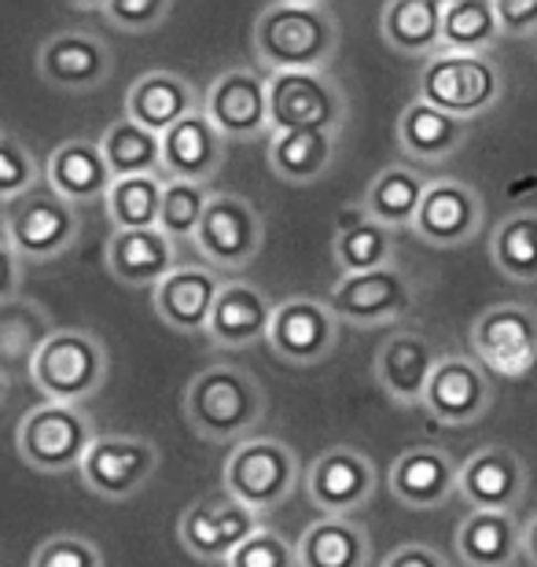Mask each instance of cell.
I'll return each mask as SVG.
<instances>
[{"instance_id": "1", "label": "cell", "mask_w": 537, "mask_h": 567, "mask_svg": "<svg viewBox=\"0 0 537 567\" xmlns=\"http://www.w3.org/2000/svg\"><path fill=\"white\" fill-rule=\"evenodd\" d=\"M339 19L321 0H277L255 16L250 49L266 74L328 71L339 52Z\"/></svg>"}, {"instance_id": "2", "label": "cell", "mask_w": 537, "mask_h": 567, "mask_svg": "<svg viewBox=\"0 0 537 567\" xmlns=\"http://www.w3.org/2000/svg\"><path fill=\"white\" fill-rule=\"evenodd\" d=\"M185 421L203 442L239 446L255 439V427L266 421L269 399L258 377L239 365H207L185 388Z\"/></svg>"}, {"instance_id": "3", "label": "cell", "mask_w": 537, "mask_h": 567, "mask_svg": "<svg viewBox=\"0 0 537 567\" xmlns=\"http://www.w3.org/2000/svg\"><path fill=\"white\" fill-rule=\"evenodd\" d=\"M111 354L93 328H60L30 365V383L44 402L85 405L107 383Z\"/></svg>"}, {"instance_id": "4", "label": "cell", "mask_w": 537, "mask_h": 567, "mask_svg": "<svg viewBox=\"0 0 537 567\" xmlns=\"http://www.w3.org/2000/svg\"><path fill=\"white\" fill-rule=\"evenodd\" d=\"M96 439V424L85 413V405L38 402L19 416L16 427V450L22 464L41 475L82 472Z\"/></svg>"}, {"instance_id": "5", "label": "cell", "mask_w": 537, "mask_h": 567, "mask_svg": "<svg viewBox=\"0 0 537 567\" xmlns=\"http://www.w3.org/2000/svg\"><path fill=\"white\" fill-rule=\"evenodd\" d=\"M500 96H505V71L489 55L438 52L420 66L416 78V100H427L464 122L489 115Z\"/></svg>"}, {"instance_id": "6", "label": "cell", "mask_w": 537, "mask_h": 567, "mask_svg": "<svg viewBox=\"0 0 537 567\" xmlns=\"http://www.w3.org/2000/svg\"><path fill=\"white\" fill-rule=\"evenodd\" d=\"M306 475L299 453L283 439L258 435L233 446L225 461V491L247 505L250 513L266 516L291 502L295 486Z\"/></svg>"}, {"instance_id": "7", "label": "cell", "mask_w": 537, "mask_h": 567, "mask_svg": "<svg viewBox=\"0 0 537 567\" xmlns=\"http://www.w3.org/2000/svg\"><path fill=\"white\" fill-rule=\"evenodd\" d=\"M82 236V210L49 185L4 203V247L27 266H44L63 258Z\"/></svg>"}, {"instance_id": "8", "label": "cell", "mask_w": 537, "mask_h": 567, "mask_svg": "<svg viewBox=\"0 0 537 567\" xmlns=\"http://www.w3.org/2000/svg\"><path fill=\"white\" fill-rule=\"evenodd\" d=\"M347 115V89L331 71L269 74V137L277 133H342Z\"/></svg>"}, {"instance_id": "9", "label": "cell", "mask_w": 537, "mask_h": 567, "mask_svg": "<svg viewBox=\"0 0 537 567\" xmlns=\"http://www.w3.org/2000/svg\"><path fill=\"white\" fill-rule=\"evenodd\" d=\"M472 358L494 380H523L537 365V306L497 302L472 321Z\"/></svg>"}, {"instance_id": "10", "label": "cell", "mask_w": 537, "mask_h": 567, "mask_svg": "<svg viewBox=\"0 0 537 567\" xmlns=\"http://www.w3.org/2000/svg\"><path fill=\"white\" fill-rule=\"evenodd\" d=\"M266 527V516L250 513L233 494H207L192 502L177 519V542L188 557L203 564H228V557Z\"/></svg>"}, {"instance_id": "11", "label": "cell", "mask_w": 537, "mask_h": 567, "mask_svg": "<svg viewBox=\"0 0 537 567\" xmlns=\"http://www.w3.org/2000/svg\"><path fill=\"white\" fill-rule=\"evenodd\" d=\"M261 244H266V221L255 203L236 192H214L196 236L203 262L217 274H239L258 258Z\"/></svg>"}, {"instance_id": "12", "label": "cell", "mask_w": 537, "mask_h": 567, "mask_svg": "<svg viewBox=\"0 0 537 567\" xmlns=\"http://www.w3.org/2000/svg\"><path fill=\"white\" fill-rule=\"evenodd\" d=\"M158 446L144 435H100L82 464L85 491L100 502H130L155 480Z\"/></svg>"}, {"instance_id": "13", "label": "cell", "mask_w": 537, "mask_h": 567, "mask_svg": "<svg viewBox=\"0 0 537 567\" xmlns=\"http://www.w3.org/2000/svg\"><path fill=\"white\" fill-rule=\"evenodd\" d=\"M328 306L335 310L342 324L353 328H383L397 324L413 313L416 306V288L409 274L397 266L375 269V274H358V277H339V284L328 295Z\"/></svg>"}, {"instance_id": "14", "label": "cell", "mask_w": 537, "mask_h": 567, "mask_svg": "<svg viewBox=\"0 0 537 567\" xmlns=\"http://www.w3.org/2000/svg\"><path fill=\"white\" fill-rule=\"evenodd\" d=\"M380 491V468L369 453L353 446H331L306 468V494L324 516H353L372 505Z\"/></svg>"}, {"instance_id": "15", "label": "cell", "mask_w": 537, "mask_h": 567, "mask_svg": "<svg viewBox=\"0 0 537 567\" xmlns=\"http://www.w3.org/2000/svg\"><path fill=\"white\" fill-rule=\"evenodd\" d=\"M442 358L445 354L434 347L427 332H420V328H394L375 347L372 372L391 402L405 405V410H413V405L424 410V394L442 365Z\"/></svg>"}, {"instance_id": "16", "label": "cell", "mask_w": 537, "mask_h": 567, "mask_svg": "<svg viewBox=\"0 0 537 567\" xmlns=\"http://www.w3.org/2000/svg\"><path fill=\"white\" fill-rule=\"evenodd\" d=\"M342 321L328 299L317 295H291V299L277 302V317H272L266 347L288 365H317V361L331 358L339 343Z\"/></svg>"}, {"instance_id": "17", "label": "cell", "mask_w": 537, "mask_h": 567, "mask_svg": "<svg viewBox=\"0 0 537 567\" xmlns=\"http://www.w3.org/2000/svg\"><path fill=\"white\" fill-rule=\"evenodd\" d=\"M203 111L217 130L233 141H258L269 126V74L258 66H233L217 74L203 93Z\"/></svg>"}, {"instance_id": "18", "label": "cell", "mask_w": 537, "mask_h": 567, "mask_svg": "<svg viewBox=\"0 0 537 567\" xmlns=\"http://www.w3.org/2000/svg\"><path fill=\"white\" fill-rule=\"evenodd\" d=\"M114 71L111 44L93 30H60L38 49V74L60 93H96Z\"/></svg>"}, {"instance_id": "19", "label": "cell", "mask_w": 537, "mask_h": 567, "mask_svg": "<svg viewBox=\"0 0 537 567\" xmlns=\"http://www.w3.org/2000/svg\"><path fill=\"white\" fill-rule=\"evenodd\" d=\"M494 399L497 383L472 354H445L424 394V413L438 424L464 427L483 421Z\"/></svg>"}, {"instance_id": "20", "label": "cell", "mask_w": 537, "mask_h": 567, "mask_svg": "<svg viewBox=\"0 0 537 567\" xmlns=\"http://www.w3.org/2000/svg\"><path fill=\"white\" fill-rule=\"evenodd\" d=\"M530 494V468L512 446H483L461 461V497L483 513H516Z\"/></svg>"}, {"instance_id": "21", "label": "cell", "mask_w": 537, "mask_h": 567, "mask_svg": "<svg viewBox=\"0 0 537 567\" xmlns=\"http://www.w3.org/2000/svg\"><path fill=\"white\" fill-rule=\"evenodd\" d=\"M486 207L478 188H472L461 177H438L431 181L424 207L413 221V236L431 247H461L475 240L483 229Z\"/></svg>"}, {"instance_id": "22", "label": "cell", "mask_w": 537, "mask_h": 567, "mask_svg": "<svg viewBox=\"0 0 537 567\" xmlns=\"http://www.w3.org/2000/svg\"><path fill=\"white\" fill-rule=\"evenodd\" d=\"M225 280L207 262H180L158 288L152 291V306L158 321L180 336H207L210 313L217 306Z\"/></svg>"}, {"instance_id": "23", "label": "cell", "mask_w": 537, "mask_h": 567, "mask_svg": "<svg viewBox=\"0 0 537 567\" xmlns=\"http://www.w3.org/2000/svg\"><path fill=\"white\" fill-rule=\"evenodd\" d=\"M386 491L405 508H442L461 494V464L442 446H413L391 464Z\"/></svg>"}, {"instance_id": "24", "label": "cell", "mask_w": 537, "mask_h": 567, "mask_svg": "<svg viewBox=\"0 0 537 567\" xmlns=\"http://www.w3.org/2000/svg\"><path fill=\"white\" fill-rule=\"evenodd\" d=\"M272 317H277V302L269 299L258 284L250 280H225L217 306L207 324V339L221 350H247L255 343H266Z\"/></svg>"}, {"instance_id": "25", "label": "cell", "mask_w": 537, "mask_h": 567, "mask_svg": "<svg viewBox=\"0 0 537 567\" xmlns=\"http://www.w3.org/2000/svg\"><path fill=\"white\" fill-rule=\"evenodd\" d=\"M203 111V93L177 71H147L125 93V118L166 137L177 122Z\"/></svg>"}, {"instance_id": "26", "label": "cell", "mask_w": 537, "mask_h": 567, "mask_svg": "<svg viewBox=\"0 0 537 567\" xmlns=\"http://www.w3.org/2000/svg\"><path fill=\"white\" fill-rule=\"evenodd\" d=\"M44 181L55 196H63L74 207H89V203H104L114 188V174L107 166V155L100 141L71 137L52 147L49 163H44Z\"/></svg>"}, {"instance_id": "27", "label": "cell", "mask_w": 537, "mask_h": 567, "mask_svg": "<svg viewBox=\"0 0 537 567\" xmlns=\"http://www.w3.org/2000/svg\"><path fill=\"white\" fill-rule=\"evenodd\" d=\"M228 137L207 118V111H196L163 137V169L166 181H188V185H207L225 166Z\"/></svg>"}, {"instance_id": "28", "label": "cell", "mask_w": 537, "mask_h": 567, "mask_svg": "<svg viewBox=\"0 0 537 567\" xmlns=\"http://www.w3.org/2000/svg\"><path fill=\"white\" fill-rule=\"evenodd\" d=\"M177 262V240H169L163 229H130L111 233L107 240V269L125 288H158Z\"/></svg>"}, {"instance_id": "29", "label": "cell", "mask_w": 537, "mask_h": 567, "mask_svg": "<svg viewBox=\"0 0 537 567\" xmlns=\"http://www.w3.org/2000/svg\"><path fill=\"white\" fill-rule=\"evenodd\" d=\"M60 332L52 321V313L44 310L38 299L22 295L0 306V372H4V388L16 383V377L30 380L33 358L41 354V347Z\"/></svg>"}, {"instance_id": "30", "label": "cell", "mask_w": 537, "mask_h": 567, "mask_svg": "<svg viewBox=\"0 0 537 567\" xmlns=\"http://www.w3.org/2000/svg\"><path fill=\"white\" fill-rule=\"evenodd\" d=\"M467 137H472V122L445 115L427 100H413L397 115V147L413 163H445L461 152Z\"/></svg>"}, {"instance_id": "31", "label": "cell", "mask_w": 537, "mask_h": 567, "mask_svg": "<svg viewBox=\"0 0 537 567\" xmlns=\"http://www.w3.org/2000/svg\"><path fill=\"white\" fill-rule=\"evenodd\" d=\"M453 546L467 567H512L523 557V524L516 513L467 508V516L456 524Z\"/></svg>"}, {"instance_id": "32", "label": "cell", "mask_w": 537, "mask_h": 567, "mask_svg": "<svg viewBox=\"0 0 537 567\" xmlns=\"http://www.w3.org/2000/svg\"><path fill=\"white\" fill-rule=\"evenodd\" d=\"M299 567H369L372 538L369 527L353 516H321L295 542Z\"/></svg>"}, {"instance_id": "33", "label": "cell", "mask_w": 537, "mask_h": 567, "mask_svg": "<svg viewBox=\"0 0 537 567\" xmlns=\"http://www.w3.org/2000/svg\"><path fill=\"white\" fill-rule=\"evenodd\" d=\"M442 8L445 0H391L380 11V33L397 55L431 60L442 52Z\"/></svg>"}, {"instance_id": "34", "label": "cell", "mask_w": 537, "mask_h": 567, "mask_svg": "<svg viewBox=\"0 0 537 567\" xmlns=\"http://www.w3.org/2000/svg\"><path fill=\"white\" fill-rule=\"evenodd\" d=\"M431 188V177L420 174L416 166H383L380 174L372 177V185L364 188L361 207L369 218H375L386 229H413L420 207H424V196Z\"/></svg>"}, {"instance_id": "35", "label": "cell", "mask_w": 537, "mask_h": 567, "mask_svg": "<svg viewBox=\"0 0 537 567\" xmlns=\"http://www.w3.org/2000/svg\"><path fill=\"white\" fill-rule=\"evenodd\" d=\"M331 255L335 266L342 269V277H358V274H375L394 262V229H386L375 218L364 214V207L347 210L331 240Z\"/></svg>"}, {"instance_id": "36", "label": "cell", "mask_w": 537, "mask_h": 567, "mask_svg": "<svg viewBox=\"0 0 537 567\" xmlns=\"http://www.w3.org/2000/svg\"><path fill=\"white\" fill-rule=\"evenodd\" d=\"M339 152V133H277L266 144L272 177L283 185H317Z\"/></svg>"}, {"instance_id": "37", "label": "cell", "mask_w": 537, "mask_h": 567, "mask_svg": "<svg viewBox=\"0 0 537 567\" xmlns=\"http://www.w3.org/2000/svg\"><path fill=\"white\" fill-rule=\"evenodd\" d=\"M100 147L107 155V166L114 181L118 177H166L163 169V137L144 126H136L133 118L111 122L100 137Z\"/></svg>"}, {"instance_id": "38", "label": "cell", "mask_w": 537, "mask_h": 567, "mask_svg": "<svg viewBox=\"0 0 537 567\" xmlns=\"http://www.w3.org/2000/svg\"><path fill=\"white\" fill-rule=\"evenodd\" d=\"M505 38L497 19V0H445L442 8V52L489 55Z\"/></svg>"}, {"instance_id": "39", "label": "cell", "mask_w": 537, "mask_h": 567, "mask_svg": "<svg viewBox=\"0 0 537 567\" xmlns=\"http://www.w3.org/2000/svg\"><path fill=\"white\" fill-rule=\"evenodd\" d=\"M489 258L500 277L537 284V210H516L489 236Z\"/></svg>"}, {"instance_id": "40", "label": "cell", "mask_w": 537, "mask_h": 567, "mask_svg": "<svg viewBox=\"0 0 537 567\" xmlns=\"http://www.w3.org/2000/svg\"><path fill=\"white\" fill-rule=\"evenodd\" d=\"M166 177H118L107 192L104 207L114 225V233L130 229H158L166 199Z\"/></svg>"}, {"instance_id": "41", "label": "cell", "mask_w": 537, "mask_h": 567, "mask_svg": "<svg viewBox=\"0 0 537 567\" xmlns=\"http://www.w3.org/2000/svg\"><path fill=\"white\" fill-rule=\"evenodd\" d=\"M214 199V192L207 185H188V181H169L166 185V199H163V218H158V229H163L169 240H192L196 244L203 214H207Z\"/></svg>"}, {"instance_id": "42", "label": "cell", "mask_w": 537, "mask_h": 567, "mask_svg": "<svg viewBox=\"0 0 537 567\" xmlns=\"http://www.w3.org/2000/svg\"><path fill=\"white\" fill-rule=\"evenodd\" d=\"M41 185H49V181H44V169L33 158V147L16 130H4L0 133V199L11 203Z\"/></svg>"}, {"instance_id": "43", "label": "cell", "mask_w": 537, "mask_h": 567, "mask_svg": "<svg viewBox=\"0 0 537 567\" xmlns=\"http://www.w3.org/2000/svg\"><path fill=\"white\" fill-rule=\"evenodd\" d=\"M96 11L122 33H155L174 16V4L169 0H104Z\"/></svg>"}, {"instance_id": "44", "label": "cell", "mask_w": 537, "mask_h": 567, "mask_svg": "<svg viewBox=\"0 0 537 567\" xmlns=\"http://www.w3.org/2000/svg\"><path fill=\"white\" fill-rule=\"evenodd\" d=\"M30 567H104V553L85 535H55L33 549Z\"/></svg>"}, {"instance_id": "45", "label": "cell", "mask_w": 537, "mask_h": 567, "mask_svg": "<svg viewBox=\"0 0 537 567\" xmlns=\"http://www.w3.org/2000/svg\"><path fill=\"white\" fill-rule=\"evenodd\" d=\"M225 567H299V549L280 530L261 527L255 538H247Z\"/></svg>"}, {"instance_id": "46", "label": "cell", "mask_w": 537, "mask_h": 567, "mask_svg": "<svg viewBox=\"0 0 537 567\" xmlns=\"http://www.w3.org/2000/svg\"><path fill=\"white\" fill-rule=\"evenodd\" d=\"M497 19L505 38H530L537 33V0H497Z\"/></svg>"}, {"instance_id": "47", "label": "cell", "mask_w": 537, "mask_h": 567, "mask_svg": "<svg viewBox=\"0 0 537 567\" xmlns=\"http://www.w3.org/2000/svg\"><path fill=\"white\" fill-rule=\"evenodd\" d=\"M380 567H450V564H445V557L434 546H424V542H405V546L386 553Z\"/></svg>"}, {"instance_id": "48", "label": "cell", "mask_w": 537, "mask_h": 567, "mask_svg": "<svg viewBox=\"0 0 537 567\" xmlns=\"http://www.w3.org/2000/svg\"><path fill=\"white\" fill-rule=\"evenodd\" d=\"M523 560L537 567V513L523 524Z\"/></svg>"}]
</instances>
